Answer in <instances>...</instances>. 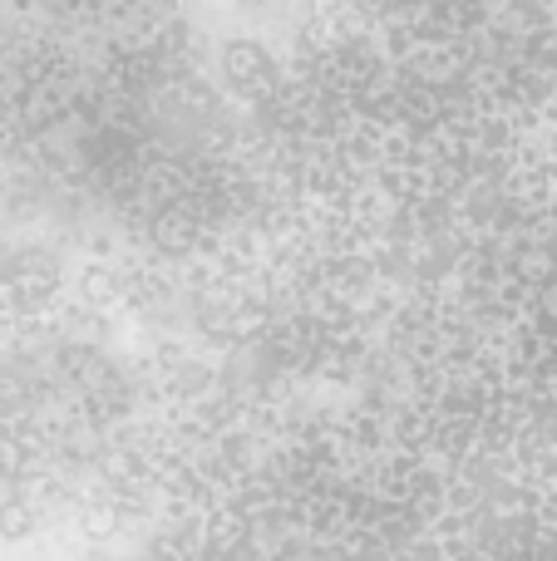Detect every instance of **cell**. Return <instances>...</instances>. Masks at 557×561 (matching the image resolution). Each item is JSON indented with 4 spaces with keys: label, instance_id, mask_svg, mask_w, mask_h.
Masks as SVG:
<instances>
[{
    "label": "cell",
    "instance_id": "cell-1",
    "mask_svg": "<svg viewBox=\"0 0 557 561\" xmlns=\"http://www.w3.org/2000/svg\"><path fill=\"white\" fill-rule=\"evenodd\" d=\"M0 533H5V537H25L30 533V513H25V507L10 503L5 513H0Z\"/></svg>",
    "mask_w": 557,
    "mask_h": 561
}]
</instances>
